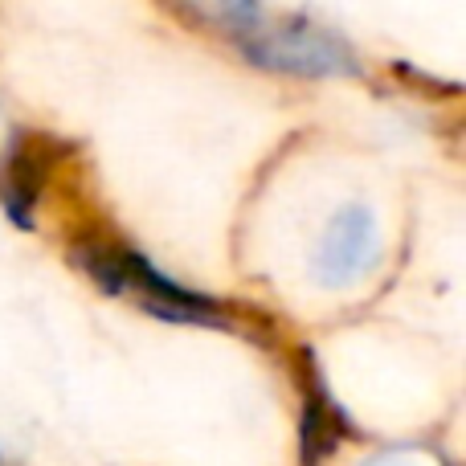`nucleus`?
Returning <instances> with one entry per match:
<instances>
[{
  "label": "nucleus",
  "instance_id": "obj_1",
  "mask_svg": "<svg viewBox=\"0 0 466 466\" xmlns=\"http://www.w3.org/2000/svg\"><path fill=\"white\" fill-rule=\"evenodd\" d=\"M258 37L266 41V49H254L249 57L274 66V70H352V57L344 54V46L323 37L319 29H307V25H290V33H258Z\"/></svg>",
  "mask_w": 466,
  "mask_h": 466
},
{
  "label": "nucleus",
  "instance_id": "obj_2",
  "mask_svg": "<svg viewBox=\"0 0 466 466\" xmlns=\"http://www.w3.org/2000/svg\"><path fill=\"white\" fill-rule=\"evenodd\" d=\"M364 241H369V213L348 209L331 221V233L323 241V279L336 282L360 270L364 262Z\"/></svg>",
  "mask_w": 466,
  "mask_h": 466
},
{
  "label": "nucleus",
  "instance_id": "obj_3",
  "mask_svg": "<svg viewBox=\"0 0 466 466\" xmlns=\"http://www.w3.org/2000/svg\"><path fill=\"white\" fill-rule=\"evenodd\" d=\"M339 446V430H336V410L328 405L323 389H311L303 410V426H299V451H303L307 466H319L331 451Z\"/></svg>",
  "mask_w": 466,
  "mask_h": 466
},
{
  "label": "nucleus",
  "instance_id": "obj_4",
  "mask_svg": "<svg viewBox=\"0 0 466 466\" xmlns=\"http://www.w3.org/2000/svg\"><path fill=\"white\" fill-rule=\"evenodd\" d=\"M37 160L29 152H16L13 160V177H8V188H5V205L21 226H29V205L37 201Z\"/></svg>",
  "mask_w": 466,
  "mask_h": 466
}]
</instances>
